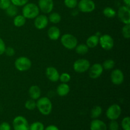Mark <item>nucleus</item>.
<instances>
[{
	"mask_svg": "<svg viewBox=\"0 0 130 130\" xmlns=\"http://www.w3.org/2000/svg\"><path fill=\"white\" fill-rule=\"evenodd\" d=\"M90 130H107L106 124L102 121L98 119H94L90 123Z\"/></svg>",
	"mask_w": 130,
	"mask_h": 130,
	"instance_id": "nucleus-16",
	"label": "nucleus"
},
{
	"mask_svg": "<svg viewBox=\"0 0 130 130\" xmlns=\"http://www.w3.org/2000/svg\"><path fill=\"white\" fill-rule=\"evenodd\" d=\"M5 11H6V13L8 16L15 17L16 15H17L18 13L17 6L13 5V4H11L10 6Z\"/></svg>",
	"mask_w": 130,
	"mask_h": 130,
	"instance_id": "nucleus-24",
	"label": "nucleus"
},
{
	"mask_svg": "<svg viewBox=\"0 0 130 130\" xmlns=\"http://www.w3.org/2000/svg\"><path fill=\"white\" fill-rule=\"evenodd\" d=\"M48 36L51 40L53 41H56L59 39L60 36V30L59 28L56 26L50 27L48 30Z\"/></svg>",
	"mask_w": 130,
	"mask_h": 130,
	"instance_id": "nucleus-17",
	"label": "nucleus"
},
{
	"mask_svg": "<svg viewBox=\"0 0 130 130\" xmlns=\"http://www.w3.org/2000/svg\"><path fill=\"white\" fill-rule=\"evenodd\" d=\"M11 4V2L10 0H0V9L6 10Z\"/></svg>",
	"mask_w": 130,
	"mask_h": 130,
	"instance_id": "nucleus-34",
	"label": "nucleus"
},
{
	"mask_svg": "<svg viewBox=\"0 0 130 130\" xmlns=\"http://www.w3.org/2000/svg\"><path fill=\"white\" fill-rule=\"evenodd\" d=\"M75 49H76V53L79 55H81L86 54L89 50V48L88 47V46L85 44H77Z\"/></svg>",
	"mask_w": 130,
	"mask_h": 130,
	"instance_id": "nucleus-22",
	"label": "nucleus"
},
{
	"mask_svg": "<svg viewBox=\"0 0 130 130\" xmlns=\"http://www.w3.org/2000/svg\"><path fill=\"white\" fill-rule=\"evenodd\" d=\"M11 4L17 6H23L27 4L29 0H10Z\"/></svg>",
	"mask_w": 130,
	"mask_h": 130,
	"instance_id": "nucleus-36",
	"label": "nucleus"
},
{
	"mask_svg": "<svg viewBox=\"0 0 130 130\" xmlns=\"http://www.w3.org/2000/svg\"><path fill=\"white\" fill-rule=\"evenodd\" d=\"M32 62L29 58L25 57H20L17 58L15 62V67L20 72H24L30 69Z\"/></svg>",
	"mask_w": 130,
	"mask_h": 130,
	"instance_id": "nucleus-4",
	"label": "nucleus"
},
{
	"mask_svg": "<svg viewBox=\"0 0 130 130\" xmlns=\"http://www.w3.org/2000/svg\"><path fill=\"white\" fill-rule=\"evenodd\" d=\"M14 130H29V124L27 120L22 116H18L13 121Z\"/></svg>",
	"mask_w": 130,
	"mask_h": 130,
	"instance_id": "nucleus-5",
	"label": "nucleus"
},
{
	"mask_svg": "<svg viewBox=\"0 0 130 130\" xmlns=\"http://www.w3.org/2000/svg\"><path fill=\"white\" fill-rule=\"evenodd\" d=\"M88 70L89 76L91 79H96L100 77L102 74L103 73L104 68L102 67V65L99 63H96L90 66Z\"/></svg>",
	"mask_w": 130,
	"mask_h": 130,
	"instance_id": "nucleus-12",
	"label": "nucleus"
},
{
	"mask_svg": "<svg viewBox=\"0 0 130 130\" xmlns=\"http://www.w3.org/2000/svg\"><path fill=\"white\" fill-rule=\"evenodd\" d=\"M118 18L124 24H130V8L128 6H122L118 9Z\"/></svg>",
	"mask_w": 130,
	"mask_h": 130,
	"instance_id": "nucleus-7",
	"label": "nucleus"
},
{
	"mask_svg": "<svg viewBox=\"0 0 130 130\" xmlns=\"http://www.w3.org/2000/svg\"><path fill=\"white\" fill-rule=\"evenodd\" d=\"M99 44V37L97 35H92L86 40V45L88 48H93Z\"/></svg>",
	"mask_w": 130,
	"mask_h": 130,
	"instance_id": "nucleus-20",
	"label": "nucleus"
},
{
	"mask_svg": "<svg viewBox=\"0 0 130 130\" xmlns=\"http://www.w3.org/2000/svg\"><path fill=\"white\" fill-rule=\"evenodd\" d=\"M90 67V63L88 60L81 58L75 61L73 64V69L74 71L78 73H83L88 71Z\"/></svg>",
	"mask_w": 130,
	"mask_h": 130,
	"instance_id": "nucleus-8",
	"label": "nucleus"
},
{
	"mask_svg": "<svg viewBox=\"0 0 130 130\" xmlns=\"http://www.w3.org/2000/svg\"><path fill=\"white\" fill-rule=\"evenodd\" d=\"M77 0H64V4L67 8L74 9L77 6Z\"/></svg>",
	"mask_w": 130,
	"mask_h": 130,
	"instance_id": "nucleus-32",
	"label": "nucleus"
},
{
	"mask_svg": "<svg viewBox=\"0 0 130 130\" xmlns=\"http://www.w3.org/2000/svg\"><path fill=\"white\" fill-rule=\"evenodd\" d=\"M44 126L42 123L39 121L34 122L29 126V130H44Z\"/></svg>",
	"mask_w": 130,
	"mask_h": 130,
	"instance_id": "nucleus-28",
	"label": "nucleus"
},
{
	"mask_svg": "<svg viewBox=\"0 0 130 130\" xmlns=\"http://www.w3.org/2000/svg\"><path fill=\"white\" fill-rule=\"evenodd\" d=\"M121 126L123 130H130V118L129 116L123 118L121 121Z\"/></svg>",
	"mask_w": 130,
	"mask_h": 130,
	"instance_id": "nucleus-30",
	"label": "nucleus"
},
{
	"mask_svg": "<svg viewBox=\"0 0 130 130\" xmlns=\"http://www.w3.org/2000/svg\"><path fill=\"white\" fill-rule=\"evenodd\" d=\"M99 43L104 50L107 51L112 49L114 45L113 38L109 34H104L99 38Z\"/></svg>",
	"mask_w": 130,
	"mask_h": 130,
	"instance_id": "nucleus-9",
	"label": "nucleus"
},
{
	"mask_svg": "<svg viewBox=\"0 0 130 130\" xmlns=\"http://www.w3.org/2000/svg\"><path fill=\"white\" fill-rule=\"evenodd\" d=\"M48 21V18L45 15H38L34 20V26L36 29L42 30L46 27Z\"/></svg>",
	"mask_w": 130,
	"mask_h": 130,
	"instance_id": "nucleus-14",
	"label": "nucleus"
},
{
	"mask_svg": "<svg viewBox=\"0 0 130 130\" xmlns=\"http://www.w3.org/2000/svg\"><path fill=\"white\" fill-rule=\"evenodd\" d=\"M71 77L69 74L67 73V72H64V73H62V74L60 75L59 80L62 83H67L69 82L70 80H71Z\"/></svg>",
	"mask_w": 130,
	"mask_h": 130,
	"instance_id": "nucleus-33",
	"label": "nucleus"
},
{
	"mask_svg": "<svg viewBox=\"0 0 130 130\" xmlns=\"http://www.w3.org/2000/svg\"><path fill=\"white\" fill-rule=\"evenodd\" d=\"M36 107L41 114L48 116L52 111V103L48 97L39 98L36 102Z\"/></svg>",
	"mask_w": 130,
	"mask_h": 130,
	"instance_id": "nucleus-1",
	"label": "nucleus"
},
{
	"mask_svg": "<svg viewBox=\"0 0 130 130\" xmlns=\"http://www.w3.org/2000/svg\"><path fill=\"white\" fill-rule=\"evenodd\" d=\"M115 66V62L112 59H107L104 61L102 64V67L104 69L110 70L112 69Z\"/></svg>",
	"mask_w": 130,
	"mask_h": 130,
	"instance_id": "nucleus-27",
	"label": "nucleus"
},
{
	"mask_svg": "<svg viewBox=\"0 0 130 130\" xmlns=\"http://www.w3.org/2000/svg\"><path fill=\"white\" fill-rule=\"evenodd\" d=\"M121 114V108L118 104H112L106 111L107 118L109 120H117Z\"/></svg>",
	"mask_w": 130,
	"mask_h": 130,
	"instance_id": "nucleus-6",
	"label": "nucleus"
},
{
	"mask_svg": "<svg viewBox=\"0 0 130 130\" xmlns=\"http://www.w3.org/2000/svg\"><path fill=\"white\" fill-rule=\"evenodd\" d=\"M61 16L57 12H53L50 14L48 20L53 24H58L61 21Z\"/></svg>",
	"mask_w": 130,
	"mask_h": 130,
	"instance_id": "nucleus-25",
	"label": "nucleus"
},
{
	"mask_svg": "<svg viewBox=\"0 0 130 130\" xmlns=\"http://www.w3.org/2000/svg\"><path fill=\"white\" fill-rule=\"evenodd\" d=\"M26 19L22 15H16L13 19V24L15 27H20L25 25Z\"/></svg>",
	"mask_w": 130,
	"mask_h": 130,
	"instance_id": "nucleus-21",
	"label": "nucleus"
},
{
	"mask_svg": "<svg viewBox=\"0 0 130 130\" xmlns=\"http://www.w3.org/2000/svg\"><path fill=\"white\" fill-rule=\"evenodd\" d=\"M123 2L125 4L126 6H130V0H123Z\"/></svg>",
	"mask_w": 130,
	"mask_h": 130,
	"instance_id": "nucleus-41",
	"label": "nucleus"
},
{
	"mask_svg": "<svg viewBox=\"0 0 130 130\" xmlns=\"http://www.w3.org/2000/svg\"><path fill=\"white\" fill-rule=\"evenodd\" d=\"M103 14L107 18H113L116 15V11L110 7H106L103 10Z\"/></svg>",
	"mask_w": 130,
	"mask_h": 130,
	"instance_id": "nucleus-26",
	"label": "nucleus"
},
{
	"mask_svg": "<svg viewBox=\"0 0 130 130\" xmlns=\"http://www.w3.org/2000/svg\"><path fill=\"white\" fill-rule=\"evenodd\" d=\"M5 53L8 57H12L15 54V50L12 47H7L5 49Z\"/></svg>",
	"mask_w": 130,
	"mask_h": 130,
	"instance_id": "nucleus-37",
	"label": "nucleus"
},
{
	"mask_svg": "<svg viewBox=\"0 0 130 130\" xmlns=\"http://www.w3.org/2000/svg\"><path fill=\"white\" fill-rule=\"evenodd\" d=\"M61 43L66 48L73 50L77 45V39L74 36L71 34H65L61 38Z\"/></svg>",
	"mask_w": 130,
	"mask_h": 130,
	"instance_id": "nucleus-3",
	"label": "nucleus"
},
{
	"mask_svg": "<svg viewBox=\"0 0 130 130\" xmlns=\"http://www.w3.org/2000/svg\"><path fill=\"white\" fill-rule=\"evenodd\" d=\"M44 130H59V129L55 125H49L46 128H44Z\"/></svg>",
	"mask_w": 130,
	"mask_h": 130,
	"instance_id": "nucleus-40",
	"label": "nucleus"
},
{
	"mask_svg": "<svg viewBox=\"0 0 130 130\" xmlns=\"http://www.w3.org/2000/svg\"><path fill=\"white\" fill-rule=\"evenodd\" d=\"M22 15L28 19H35L39 14V8L38 5L34 3H27L23 6Z\"/></svg>",
	"mask_w": 130,
	"mask_h": 130,
	"instance_id": "nucleus-2",
	"label": "nucleus"
},
{
	"mask_svg": "<svg viewBox=\"0 0 130 130\" xmlns=\"http://www.w3.org/2000/svg\"><path fill=\"white\" fill-rule=\"evenodd\" d=\"M109 130H119V123L116 120H112L109 124Z\"/></svg>",
	"mask_w": 130,
	"mask_h": 130,
	"instance_id": "nucleus-35",
	"label": "nucleus"
},
{
	"mask_svg": "<svg viewBox=\"0 0 130 130\" xmlns=\"http://www.w3.org/2000/svg\"><path fill=\"white\" fill-rule=\"evenodd\" d=\"M102 113V109L99 105H96L91 110V118L92 119H97L101 116Z\"/></svg>",
	"mask_w": 130,
	"mask_h": 130,
	"instance_id": "nucleus-23",
	"label": "nucleus"
},
{
	"mask_svg": "<svg viewBox=\"0 0 130 130\" xmlns=\"http://www.w3.org/2000/svg\"><path fill=\"white\" fill-rule=\"evenodd\" d=\"M5 49H6V45L4 41L0 38V55L5 53Z\"/></svg>",
	"mask_w": 130,
	"mask_h": 130,
	"instance_id": "nucleus-39",
	"label": "nucleus"
},
{
	"mask_svg": "<svg viewBox=\"0 0 130 130\" xmlns=\"http://www.w3.org/2000/svg\"><path fill=\"white\" fill-rule=\"evenodd\" d=\"M78 9L83 13H90L95 9V4L93 0H81L77 3Z\"/></svg>",
	"mask_w": 130,
	"mask_h": 130,
	"instance_id": "nucleus-10",
	"label": "nucleus"
},
{
	"mask_svg": "<svg viewBox=\"0 0 130 130\" xmlns=\"http://www.w3.org/2000/svg\"><path fill=\"white\" fill-rule=\"evenodd\" d=\"M70 91V87L67 83H63L59 85L57 88V93L60 96H65L69 94Z\"/></svg>",
	"mask_w": 130,
	"mask_h": 130,
	"instance_id": "nucleus-19",
	"label": "nucleus"
},
{
	"mask_svg": "<svg viewBox=\"0 0 130 130\" xmlns=\"http://www.w3.org/2000/svg\"><path fill=\"white\" fill-rule=\"evenodd\" d=\"M46 75L48 79L52 82L55 83L59 80V72L57 69L53 67H49L46 69Z\"/></svg>",
	"mask_w": 130,
	"mask_h": 130,
	"instance_id": "nucleus-15",
	"label": "nucleus"
},
{
	"mask_svg": "<svg viewBox=\"0 0 130 130\" xmlns=\"http://www.w3.org/2000/svg\"><path fill=\"white\" fill-rule=\"evenodd\" d=\"M122 34L124 38L129 39L130 38V24H124L122 29Z\"/></svg>",
	"mask_w": 130,
	"mask_h": 130,
	"instance_id": "nucleus-31",
	"label": "nucleus"
},
{
	"mask_svg": "<svg viewBox=\"0 0 130 130\" xmlns=\"http://www.w3.org/2000/svg\"><path fill=\"white\" fill-rule=\"evenodd\" d=\"M54 6L53 0H39L38 7L39 10L45 14L50 13Z\"/></svg>",
	"mask_w": 130,
	"mask_h": 130,
	"instance_id": "nucleus-11",
	"label": "nucleus"
},
{
	"mask_svg": "<svg viewBox=\"0 0 130 130\" xmlns=\"http://www.w3.org/2000/svg\"><path fill=\"white\" fill-rule=\"evenodd\" d=\"M41 89L37 85H32L29 89V95L32 100H38L41 96Z\"/></svg>",
	"mask_w": 130,
	"mask_h": 130,
	"instance_id": "nucleus-18",
	"label": "nucleus"
},
{
	"mask_svg": "<svg viewBox=\"0 0 130 130\" xmlns=\"http://www.w3.org/2000/svg\"><path fill=\"white\" fill-rule=\"evenodd\" d=\"M0 130H11V126L9 123L3 122L0 124Z\"/></svg>",
	"mask_w": 130,
	"mask_h": 130,
	"instance_id": "nucleus-38",
	"label": "nucleus"
},
{
	"mask_svg": "<svg viewBox=\"0 0 130 130\" xmlns=\"http://www.w3.org/2000/svg\"><path fill=\"white\" fill-rule=\"evenodd\" d=\"M25 107L29 110H33L36 108V102L34 100L29 99L25 102Z\"/></svg>",
	"mask_w": 130,
	"mask_h": 130,
	"instance_id": "nucleus-29",
	"label": "nucleus"
},
{
	"mask_svg": "<svg viewBox=\"0 0 130 130\" xmlns=\"http://www.w3.org/2000/svg\"><path fill=\"white\" fill-rule=\"evenodd\" d=\"M110 79L112 83L115 85H120L124 81V74L120 69L114 70L110 74Z\"/></svg>",
	"mask_w": 130,
	"mask_h": 130,
	"instance_id": "nucleus-13",
	"label": "nucleus"
}]
</instances>
